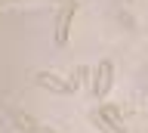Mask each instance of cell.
I'll return each instance as SVG.
<instances>
[{"mask_svg":"<svg viewBox=\"0 0 148 133\" xmlns=\"http://www.w3.org/2000/svg\"><path fill=\"white\" fill-rule=\"evenodd\" d=\"M111 87H114V62L111 59H102L99 65L92 68V96L99 99V102H105L111 93Z\"/></svg>","mask_w":148,"mask_h":133,"instance_id":"3","label":"cell"},{"mask_svg":"<svg viewBox=\"0 0 148 133\" xmlns=\"http://www.w3.org/2000/svg\"><path fill=\"white\" fill-rule=\"evenodd\" d=\"M12 124H16L18 133H40V127H43V124H37L31 114H22V112H12Z\"/></svg>","mask_w":148,"mask_h":133,"instance_id":"5","label":"cell"},{"mask_svg":"<svg viewBox=\"0 0 148 133\" xmlns=\"http://www.w3.org/2000/svg\"><path fill=\"white\" fill-rule=\"evenodd\" d=\"M68 81H71L74 93H77L80 87H86V84H90V81H92V68H90V65H77V68H74V74L68 77Z\"/></svg>","mask_w":148,"mask_h":133,"instance_id":"6","label":"cell"},{"mask_svg":"<svg viewBox=\"0 0 148 133\" xmlns=\"http://www.w3.org/2000/svg\"><path fill=\"white\" fill-rule=\"evenodd\" d=\"M90 121L99 127L102 133H127V121H123V108L114 102H99L96 112H90Z\"/></svg>","mask_w":148,"mask_h":133,"instance_id":"1","label":"cell"},{"mask_svg":"<svg viewBox=\"0 0 148 133\" xmlns=\"http://www.w3.org/2000/svg\"><path fill=\"white\" fill-rule=\"evenodd\" d=\"M34 84L40 87V90H49V93H59V96H71L74 93L71 81L62 77V74H56V71H37V74H34Z\"/></svg>","mask_w":148,"mask_h":133,"instance_id":"4","label":"cell"},{"mask_svg":"<svg viewBox=\"0 0 148 133\" xmlns=\"http://www.w3.org/2000/svg\"><path fill=\"white\" fill-rule=\"evenodd\" d=\"M77 10H80V3H77V0H65L62 10L56 12V25H53V40H56V47H65V43H68Z\"/></svg>","mask_w":148,"mask_h":133,"instance_id":"2","label":"cell"}]
</instances>
